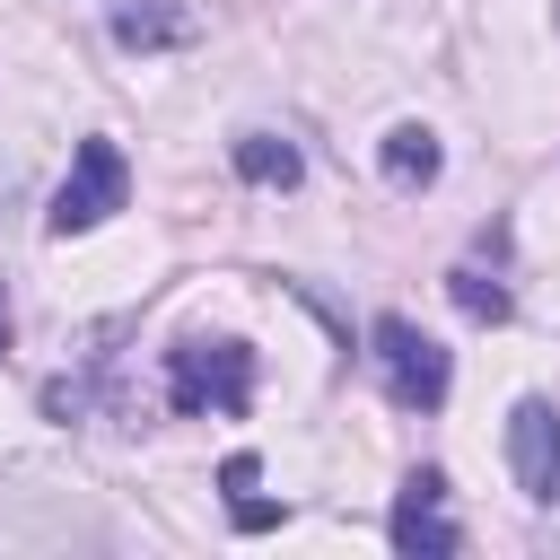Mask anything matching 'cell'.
<instances>
[{
    "label": "cell",
    "mask_w": 560,
    "mask_h": 560,
    "mask_svg": "<svg viewBox=\"0 0 560 560\" xmlns=\"http://www.w3.org/2000/svg\"><path fill=\"white\" fill-rule=\"evenodd\" d=\"M166 402L175 411H245L254 402V350L245 341H175L166 350Z\"/></svg>",
    "instance_id": "1"
},
{
    "label": "cell",
    "mask_w": 560,
    "mask_h": 560,
    "mask_svg": "<svg viewBox=\"0 0 560 560\" xmlns=\"http://www.w3.org/2000/svg\"><path fill=\"white\" fill-rule=\"evenodd\" d=\"M368 341H376V376H385V394H394L402 411H438V402H446L455 368H446V350H438L411 315H376Z\"/></svg>",
    "instance_id": "2"
},
{
    "label": "cell",
    "mask_w": 560,
    "mask_h": 560,
    "mask_svg": "<svg viewBox=\"0 0 560 560\" xmlns=\"http://www.w3.org/2000/svg\"><path fill=\"white\" fill-rule=\"evenodd\" d=\"M122 192H131L122 149H114V140H79V158H70V175H61L52 210H44V228H52V236H88V228H105V219L122 210Z\"/></svg>",
    "instance_id": "3"
},
{
    "label": "cell",
    "mask_w": 560,
    "mask_h": 560,
    "mask_svg": "<svg viewBox=\"0 0 560 560\" xmlns=\"http://www.w3.org/2000/svg\"><path fill=\"white\" fill-rule=\"evenodd\" d=\"M385 542H394L402 560H446V551H464V525L446 516V472H411V481H402V499H394V516H385Z\"/></svg>",
    "instance_id": "4"
},
{
    "label": "cell",
    "mask_w": 560,
    "mask_h": 560,
    "mask_svg": "<svg viewBox=\"0 0 560 560\" xmlns=\"http://www.w3.org/2000/svg\"><path fill=\"white\" fill-rule=\"evenodd\" d=\"M508 472H516V490H525L534 508L560 499V411H551L542 394H525V402L508 411Z\"/></svg>",
    "instance_id": "5"
},
{
    "label": "cell",
    "mask_w": 560,
    "mask_h": 560,
    "mask_svg": "<svg viewBox=\"0 0 560 560\" xmlns=\"http://www.w3.org/2000/svg\"><path fill=\"white\" fill-rule=\"evenodd\" d=\"M376 166H385V184H438V131H420V122H394L385 131V149H376Z\"/></svg>",
    "instance_id": "6"
},
{
    "label": "cell",
    "mask_w": 560,
    "mask_h": 560,
    "mask_svg": "<svg viewBox=\"0 0 560 560\" xmlns=\"http://www.w3.org/2000/svg\"><path fill=\"white\" fill-rule=\"evenodd\" d=\"M228 158H236V175H245V184H280V192H289V184L306 175V158H298L289 140H271V131H245V140H236Z\"/></svg>",
    "instance_id": "7"
},
{
    "label": "cell",
    "mask_w": 560,
    "mask_h": 560,
    "mask_svg": "<svg viewBox=\"0 0 560 560\" xmlns=\"http://www.w3.org/2000/svg\"><path fill=\"white\" fill-rule=\"evenodd\" d=\"M184 35H192L184 9H114V44H131V52H149V44H184Z\"/></svg>",
    "instance_id": "8"
},
{
    "label": "cell",
    "mask_w": 560,
    "mask_h": 560,
    "mask_svg": "<svg viewBox=\"0 0 560 560\" xmlns=\"http://www.w3.org/2000/svg\"><path fill=\"white\" fill-rule=\"evenodd\" d=\"M446 289H455V306H464L472 324H508V289H499V280H481V271H455Z\"/></svg>",
    "instance_id": "9"
},
{
    "label": "cell",
    "mask_w": 560,
    "mask_h": 560,
    "mask_svg": "<svg viewBox=\"0 0 560 560\" xmlns=\"http://www.w3.org/2000/svg\"><path fill=\"white\" fill-rule=\"evenodd\" d=\"M280 516H289V508H271V499H236V525H245V534H262V525H280Z\"/></svg>",
    "instance_id": "10"
},
{
    "label": "cell",
    "mask_w": 560,
    "mask_h": 560,
    "mask_svg": "<svg viewBox=\"0 0 560 560\" xmlns=\"http://www.w3.org/2000/svg\"><path fill=\"white\" fill-rule=\"evenodd\" d=\"M219 481H228V490L245 499V490H254V455H228V464H219Z\"/></svg>",
    "instance_id": "11"
},
{
    "label": "cell",
    "mask_w": 560,
    "mask_h": 560,
    "mask_svg": "<svg viewBox=\"0 0 560 560\" xmlns=\"http://www.w3.org/2000/svg\"><path fill=\"white\" fill-rule=\"evenodd\" d=\"M0 350H9V306H0Z\"/></svg>",
    "instance_id": "12"
}]
</instances>
